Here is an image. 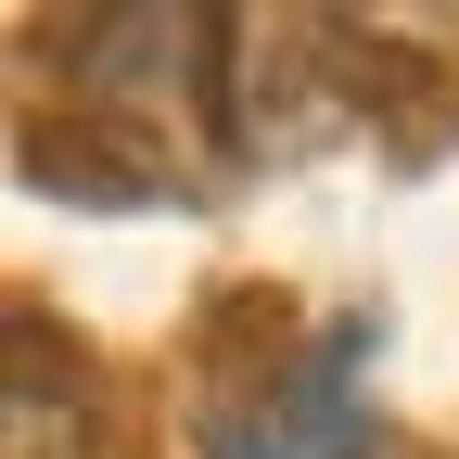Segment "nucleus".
<instances>
[{"label":"nucleus","mask_w":459,"mask_h":459,"mask_svg":"<svg viewBox=\"0 0 459 459\" xmlns=\"http://www.w3.org/2000/svg\"><path fill=\"white\" fill-rule=\"evenodd\" d=\"M358 370H370V319H332L281 383L204 409V459H370V395H358Z\"/></svg>","instance_id":"f257e3e1"},{"label":"nucleus","mask_w":459,"mask_h":459,"mask_svg":"<svg viewBox=\"0 0 459 459\" xmlns=\"http://www.w3.org/2000/svg\"><path fill=\"white\" fill-rule=\"evenodd\" d=\"M0 434H13L0 459H77V409H51V370L39 358H13V421Z\"/></svg>","instance_id":"f03ea898"}]
</instances>
